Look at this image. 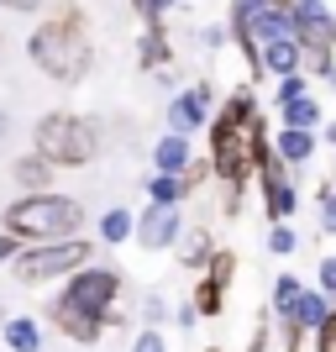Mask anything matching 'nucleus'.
Listing matches in <instances>:
<instances>
[{
	"instance_id": "obj_5",
	"label": "nucleus",
	"mask_w": 336,
	"mask_h": 352,
	"mask_svg": "<svg viewBox=\"0 0 336 352\" xmlns=\"http://www.w3.org/2000/svg\"><path fill=\"white\" fill-rule=\"evenodd\" d=\"M95 263V248L85 236H69V242H32L21 248L16 258V279L21 284H47V279H63V274H79V268Z\"/></svg>"
},
{
	"instance_id": "obj_21",
	"label": "nucleus",
	"mask_w": 336,
	"mask_h": 352,
	"mask_svg": "<svg viewBox=\"0 0 336 352\" xmlns=\"http://www.w3.org/2000/svg\"><path fill=\"white\" fill-rule=\"evenodd\" d=\"M190 305L200 310V316H221V310H226V284H216L210 274H205V279L194 284V300H190Z\"/></svg>"
},
{
	"instance_id": "obj_38",
	"label": "nucleus",
	"mask_w": 336,
	"mask_h": 352,
	"mask_svg": "<svg viewBox=\"0 0 336 352\" xmlns=\"http://www.w3.org/2000/svg\"><path fill=\"white\" fill-rule=\"evenodd\" d=\"M331 153H336V126H331ZM331 179H336V174H331Z\"/></svg>"
},
{
	"instance_id": "obj_11",
	"label": "nucleus",
	"mask_w": 336,
	"mask_h": 352,
	"mask_svg": "<svg viewBox=\"0 0 336 352\" xmlns=\"http://www.w3.org/2000/svg\"><path fill=\"white\" fill-rule=\"evenodd\" d=\"M47 316H53V326H58L69 342H100V331H105V321H95V316H85V310H74V305H63V300H53L47 305Z\"/></svg>"
},
{
	"instance_id": "obj_14",
	"label": "nucleus",
	"mask_w": 336,
	"mask_h": 352,
	"mask_svg": "<svg viewBox=\"0 0 336 352\" xmlns=\"http://www.w3.org/2000/svg\"><path fill=\"white\" fill-rule=\"evenodd\" d=\"M53 168H58V163L43 158V153L32 147L27 158H16V184H21V190H32V195H43L47 184H53Z\"/></svg>"
},
{
	"instance_id": "obj_30",
	"label": "nucleus",
	"mask_w": 336,
	"mask_h": 352,
	"mask_svg": "<svg viewBox=\"0 0 336 352\" xmlns=\"http://www.w3.org/2000/svg\"><path fill=\"white\" fill-rule=\"evenodd\" d=\"M142 321H153V326L168 321V300H163V294H147L142 300Z\"/></svg>"
},
{
	"instance_id": "obj_41",
	"label": "nucleus",
	"mask_w": 336,
	"mask_h": 352,
	"mask_svg": "<svg viewBox=\"0 0 336 352\" xmlns=\"http://www.w3.org/2000/svg\"><path fill=\"white\" fill-rule=\"evenodd\" d=\"M205 352H221V347H205Z\"/></svg>"
},
{
	"instance_id": "obj_10",
	"label": "nucleus",
	"mask_w": 336,
	"mask_h": 352,
	"mask_svg": "<svg viewBox=\"0 0 336 352\" xmlns=\"http://www.w3.org/2000/svg\"><path fill=\"white\" fill-rule=\"evenodd\" d=\"M168 121H174V132H184V137H190L194 126H205V121H210V85H194V89H184V95H174V100H168Z\"/></svg>"
},
{
	"instance_id": "obj_12",
	"label": "nucleus",
	"mask_w": 336,
	"mask_h": 352,
	"mask_svg": "<svg viewBox=\"0 0 336 352\" xmlns=\"http://www.w3.org/2000/svg\"><path fill=\"white\" fill-rule=\"evenodd\" d=\"M153 163H158V174H190V163H194L190 137L184 132H163L158 147H153Z\"/></svg>"
},
{
	"instance_id": "obj_2",
	"label": "nucleus",
	"mask_w": 336,
	"mask_h": 352,
	"mask_svg": "<svg viewBox=\"0 0 336 352\" xmlns=\"http://www.w3.org/2000/svg\"><path fill=\"white\" fill-rule=\"evenodd\" d=\"M27 53L32 63L47 74V79H58V85H74V79H85L89 69V37H85V21L74 11L53 16L43 27L27 37Z\"/></svg>"
},
{
	"instance_id": "obj_39",
	"label": "nucleus",
	"mask_w": 336,
	"mask_h": 352,
	"mask_svg": "<svg viewBox=\"0 0 336 352\" xmlns=\"http://www.w3.org/2000/svg\"><path fill=\"white\" fill-rule=\"evenodd\" d=\"M0 132H5V116H0Z\"/></svg>"
},
{
	"instance_id": "obj_25",
	"label": "nucleus",
	"mask_w": 336,
	"mask_h": 352,
	"mask_svg": "<svg viewBox=\"0 0 336 352\" xmlns=\"http://www.w3.org/2000/svg\"><path fill=\"white\" fill-rule=\"evenodd\" d=\"M205 274H210L216 284H232V279H236V252H226V248H221L216 258H210V268H205Z\"/></svg>"
},
{
	"instance_id": "obj_4",
	"label": "nucleus",
	"mask_w": 336,
	"mask_h": 352,
	"mask_svg": "<svg viewBox=\"0 0 336 352\" xmlns=\"http://www.w3.org/2000/svg\"><path fill=\"white\" fill-rule=\"evenodd\" d=\"M32 142H37L43 158L58 163V168H85V163L100 153V132H95L85 116H74V111H47V116L37 121Z\"/></svg>"
},
{
	"instance_id": "obj_18",
	"label": "nucleus",
	"mask_w": 336,
	"mask_h": 352,
	"mask_svg": "<svg viewBox=\"0 0 336 352\" xmlns=\"http://www.w3.org/2000/svg\"><path fill=\"white\" fill-rule=\"evenodd\" d=\"M273 147H278V158H284V163L300 168V163H310V153H315V137L300 132V126H284V132L273 137Z\"/></svg>"
},
{
	"instance_id": "obj_28",
	"label": "nucleus",
	"mask_w": 336,
	"mask_h": 352,
	"mask_svg": "<svg viewBox=\"0 0 336 352\" xmlns=\"http://www.w3.org/2000/svg\"><path fill=\"white\" fill-rule=\"evenodd\" d=\"M168 6H174V0H132V11L142 16L147 27H153V21H163V11H168Z\"/></svg>"
},
{
	"instance_id": "obj_33",
	"label": "nucleus",
	"mask_w": 336,
	"mask_h": 352,
	"mask_svg": "<svg viewBox=\"0 0 336 352\" xmlns=\"http://www.w3.org/2000/svg\"><path fill=\"white\" fill-rule=\"evenodd\" d=\"M132 352H168V342H163L158 331H142V337L132 342Z\"/></svg>"
},
{
	"instance_id": "obj_7",
	"label": "nucleus",
	"mask_w": 336,
	"mask_h": 352,
	"mask_svg": "<svg viewBox=\"0 0 336 352\" xmlns=\"http://www.w3.org/2000/svg\"><path fill=\"white\" fill-rule=\"evenodd\" d=\"M258 179H263V210L273 226H284V221L294 216V184H289V163L284 158H268L263 168H258Z\"/></svg>"
},
{
	"instance_id": "obj_1",
	"label": "nucleus",
	"mask_w": 336,
	"mask_h": 352,
	"mask_svg": "<svg viewBox=\"0 0 336 352\" xmlns=\"http://www.w3.org/2000/svg\"><path fill=\"white\" fill-rule=\"evenodd\" d=\"M258 105H252V89H236L232 100L221 105V116L210 121V168L226 190H242L258 163H252V142H258Z\"/></svg>"
},
{
	"instance_id": "obj_9",
	"label": "nucleus",
	"mask_w": 336,
	"mask_h": 352,
	"mask_svg": "<svg viewBox=\"0 0 336 352\" xmlns=\"http://www.w3.org/2000/svg\"><path fill=\"white\" fill-rule=\"evenodd\" d=\"M179 236H184V221H179V206H153L142 221H137V242H142L147 252H163V248H174Z\"/></svg>"
},
{
	"instance_id": "obj_24",
	"label": "nucleus",
	"mask_w": 336,
	"mask_h": 352,
	"mask_svg": "<svg viewBox=\"0 0 336 352\" xmlns=\"http://www.w3.org/2000/svg\"><path fill=\"white\" fill-rule=\"evenodd\" d=\"M300 294H305V284L294 279V274H278V284H273V316H294Z\"/></svg>"
},
{
	"instance_id": "obj_16",
	"label": "nucleus",
	"mask_w": 336,
	"mask_h": 352,
	"mask_svg": "<svg viewBox=\"0 0 336 352\" xmlns=\"http://www.w3.org/2000/svg\"><path fill=\"white\" fill-rule=\"evenodd\" d=\"M0 337H5L11 352H43V331H37L32 316H11V321L0 326Z\"/></svg>"
},
{
	"instance_id": "obj_40",
	"label": "nucleus",
	"mask_w": 336,
	"mask_h": 352,
	"mask_svg": "<svg viewBox=\"0 0 336 352\" xmlns=\"http://www.w3.org/2000/svg\"><path fill=\"white\" fill-rule=\"evenodd\" d=\"M278 6H294V0H278Z\"/></svg>"
},
{
	"instance_id": "obj_19",
	"label": "nucleus",
	"mask_w": 336,
	"mask_h": 352,
	"mask_svg": "<svg viewBox=\"0 0 336 352\" xmlns=\"http://www.w3.org/2000/svg\"><path fill=\"white\" fill-rule=\"evenodd\" d=\"M278 116H284V126L315 132V121H321V105L310 100V95H300V100H278Z\"/></svg>"
},
{
	"instance_id": "obj_34",
	"label": "nucleus",
	"mask_w": 336,
	"mask_h": 352,
	"mask_svg": "<svg viewBox=\"0 0 336 352\" xmlns=\"http://www.w3.org/2000/svg\"><path fill=\"white\" fill-rule=\"evenodd\" d=\"M321 289L331 294V305H336V258H326V263H321Z\"/></svg>"
},
{
	"instance_id": "obj_32",
	"label": "nucleus",
	"mask_w": 336,
	"mask_h": 352,
	"mask_svg": "<svg viewBox=\"0 0 336 352\" xmlns=\"http://www.w3.org/2000/svg\"><path fill=\"white\" fill-rule=\"evenodd\" d=\"M16 258H21V236L5 232V236H0V263H16Z\"/></svg>"
},
{
	"instance_id": "obj_27",
	"label": "nucleus",
	"mask_w": 336,
	"mask_h": 352,
	"mask_svg": "<svg viewBox=\"0 0 336 352\" xmlns=\"http://www.w3.org/2000/svg\"><path fill=\"white\" fill-rule=\"evenodd\" d=\"M268 252H273V258H289L294 252V232L289 226H273V232H268Z\"/></svg>"
},
{
	"instance_id": "obj_13",
	"label": "nucleus",
	"mask_w": 336,
	"mask_h": 352,
	"mask_svg": "<svg viewBox=\"0 0 336 352\" xmlns=\"http://www.w3.org/2000/svg\"><path fill=\"white\" fill-rule=\"evenodd\" d=\"M300 63H305V47H300V37H278V43L263 47V69L278 74V79H294V74H300Z\"/></svg>"
},
{
	"instance_id": "obj_26",
	"label": "nucleus",
	"mask_w": 336,
	"mask_h": 352,
	"mask_svg": "<svg viewBox=\"0 0 336 352\" xmlns=\"http://www.w3.org/2000/svg\"><path fill=\"white\" fill-rule=\"evenodd\" d=\"M278 331H284V352H300V347H305V331H310V326H300L294 316H278Z\"/></svg>"
},
{
	"instance_id": "obj_42",
	"label": "nucleus",
	"mask_w": 336,
	"mask_h": 352,
	"mask_svg": "<svg viewBox=\"0 0 336 352\" xmlns=\"http://www.w3.org/2000/svg\"><path fill=\"white\" fill-rule=\"evenodd\" d=\"M0 316H5V310H0Z\"/></svg>"
},
{
	"instance_id": "obj_22",
	"label": "nucleus",
	"mask_w": 336,
	"mask_h": 352,
	"mask_svg": "<svg viewBox=\"0 0 336 352\" xmlns=\"http://www.w3.org/2000/svg\"><path fill=\"white\" fill-rule=\"evenodd\" d=\"M147 195H153V206H179L190 195V184H184V174H158L147 184Z\"/></svg>"
},
{
	"instance_id": "obj_20",
	"label": "nucleus",
	"mask_w": 336,
	"mask_h": 352,
	"mask_svg": "<svg viewBox=\"0 0 336 352\" xmlns=\"http://www.w3.org/2000/svg\"><path fill=\"white\" fill-rule=\"evenodd\" d=\"M142 63L147 69H163V63H174V47H168V32H163V21H153L142 37Z\"/></svg>"
},
{
	"instance_id": "obj_6",
	"label": "nucleus",
	"mask_w": 336,
	"mask_h": 352,
	"mask_svg": "<svg viewBox=\"0 0 336 352\" xmlns=\"http://www.w3.org/2000/svg\"><path fill=\"white\" fill-rule=\"evenodd\" d=\"M116 294H121V268H111V263H89V268H79V274H69V284H63V305H74V310H85V316H95V321H105V326H116L121 316L111 305H116Z\"/></svg>"
},
{
	"instance_id": "obj_37",
	"label": "nucleus",
	"mask_w": 336,
	"mask_h": 352,
	"mask_svg": "<svg viewBox=\"0 0 336 352\" xmlns=\"http://www.w3.org/2000/svg\"><path fill=\"white\" fill-rule=\"evenodd\" d=\"M331 79H336V47H331Z\"/></svg>"
},
{
	"instance_id": "obj_29",
	"label": "nucleus",
	"mask_w": 336,
	"mask_h": 352,
	"mask_svg": "<svg viewBox=\"0 0 336 352\" xmlns=\"http://www.w3.org/2000/svg\"><path fill=\"white\" fill-rule=\"evenodd\" d=\"M321 221H326V232H336V179L321 184Z\"/></svg>"
},
{
	"instance_id": "obj_36",
	"label": "nucleus",
	"mask_w": 336,
	"mask_h": 352,
	"mask_svg": "<svg viewBox=\"0 0 336 352\" xmlns=\"http://www.w3.org/2000/svg\"><path fill=\"white\" fill-rule=\"evenodd\" d=\"M0 6H11V11H37L43 0H0Z\"/></svg>"
},
{
	"instance_id": "obj_15",
	"label": "nucleus",
	"mask_w": 336,
	"mask_h": 352,
	"mask_svg": "<svg viewBox=\"0 0 336 352\" xmlns=\"http://www.w3.org/2000/svg\"><path fill=\"white\" fill-rule=\"evenodd\" d=\"M216 242H210V232L205 226H194V232H184L179 236V263L184 268H210V258H216Z\"/></svg>"
},
{
	"instance_id": "obj_8",
	"label": "nucleus",
	"mask_w": 336,
	"mask_h": 352,
	"mask_svg": "<svg viewBox=\"0 0 336 352\" xmlns=\"http://www.w3.org/2000/svg\"><path fill=\"white\" fill-rule=\"evenodd\" d=\"M294 37L300 47H336V16L321 0H294Z\"/></svg>"
},
{
	"instance_id": "obj_3",
	"label": "nucleus",
	"mask_w": 336,
	"mask_h": 352,
	"mask_svg": "<svg viewBox=\"0 0 336 352\" xmlns=\"http://www.w3.org/2000/svg\"><path fill=\"white\" fill-rule=\"evenodd\" d=\"M5 232H16L21 242H69L85 232V206L69 195H21L16 206H5Z\"/></svg>"
},
{
	"instance_id": "obj_31",
	"label": "nucleus",
	"mask_w": 336,
	"mask_h": 352,
	"mask_svg": "<svg viewBox=\"0 0 336 352\" xmlns=\"http://www.w3.org/2000/svg\"><path fill=\"white\" fill-rule=\"evenodd\" d=\"M315 352H336V310L326 316V326L315 331Z\"/></svg>"
},
{
	"instance_id": "obj_17",
	"label": "nucleus",
	"mask_w": 336,
	"mask_h": 352,
	"mask_svg": "<svg viewBox=\"0 0 336 352\" xmlns=\"http://www.w3.org/2000/svg\"><path fill=\"white\" fill-rule=\"evenodd\" d=\"M331 310L336 305H331V294H326V289H305V294H300V305H294V321L310 326V331H321Z\"/></svg>"
},
{
	"instance_id": "obj_35",
	"label": "nucleus",
	"mask_w": 336,
	"mask_h": 352,
	"mask_svg": "<svg viewBox=\"0 0 336 352\" xmlns=\"http://www.w3.org/2000/svg\"><path fill=\"white\" fill-rule=\"evenodd\" d=\"M247 352H273V337H268V326H258V331H252V347Z\"/></svg>"
},
{
	"instance_id": "obj_23",
	"label": "nucleus",
	"mask_w": 336,
	"mask_h": 352,
	"mask_svg": "<svg viewBox=\"0 0 336 352\" xmlns=\"http://www.w3.org/2000/svg\"><path fill=\"white\" fill-rule=\"evenodd\" d=\"M100 236L111 242V248H121L126 236H137V216H132V210H105V221H100Z\"/></svg>"
}]
</instances>
